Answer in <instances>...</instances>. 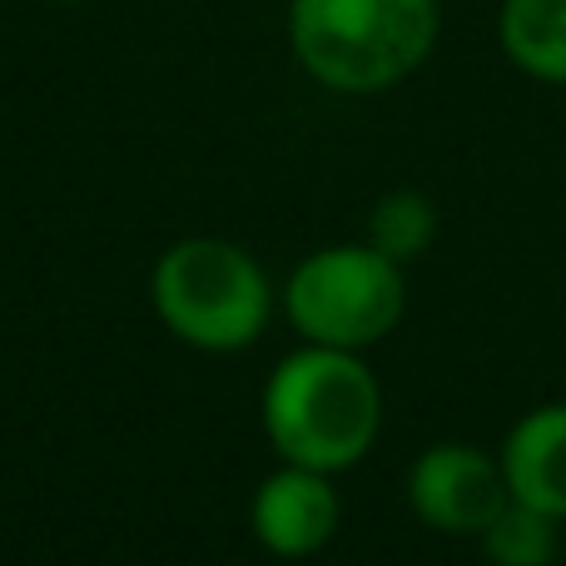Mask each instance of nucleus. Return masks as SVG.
<instances>
[{"label":"nucleus","instance_id":"obj_1","mask_svg":"<svg viewBox=\"0 0 566 566\" xmlns=\"http://www.w3.org/2000/svg\"><path fill=\"white\" fill-rule=\"evenodd\" d=\"M264 432L283 462L318 472H348L382 432V388L363 353L303 343L264 382Z\"/></svg>","mask_w":566,"mask_h":566},{"label":"nucleus","instance_id":"obj_2","mask_svg":"<svg viewBox=\"0 0 566 566\" xmlns=\"http://www.w3.org/2000/svg\"><path fill=\"white\" fill-rule=\"evenodd\" d=\"M442 35V0H289V50L333 95H382L412 80Z\"/></svg>","mask_w":566,"mask_h":566},{"label":"nucleus","instance_id":"obj_3","mask_svg":"<svg viewBox=\"0 0 566 566\" xmlns=\"http://www.w3.org/2000/svg\"><path fill=\"white\" fill-rule=\"evenodd\" d=\"M155 313L179 343L199 353H244L274 318V283L249 249L229 239H179L149 279Z\"/></svg>","mask_w":566,"mask_h":566},{"label":"nucleus","instance_id":"obj_4","mask_svg":"<svg viewBox=\"0 0 566 566\" xmlns=\"http://www.w3.org/2000/svg\"><path fill=\"white\" fill-rule=\"evenodd\" d=\"M402 308H408L402 264L378 254L368 239L313 249L283 283V313L293 333L323 348H373L402 323Z\"/></svg>","mask_w":566,"mask_h":566},{"label":"nucleus","instance_id":"obj_5","mask_svg":"<svg viewBox=\"0 0 566 566\" xmlns=\"http://www.w3.org/2000/svg\"><path fill=\"white\" fill-rule=\"evenodd\" d=\"M512 502L502 458L478 442H432L408 468V507L422 527L478 537Z\"/></svg>","mask_w":566,"mask_h":566},{"label":"nucleus","instance_id":"obj_6","mask_svg":"<svg viewBox=\"0 0 566 566\" xmlns=\"http://www.w3.org/2000/svg\"><path fill=\"white\" fill-rule=\"evenodd\" d=\"M343 502L338 488H333V472L298 468V462L274 468L254 488V502H249V527H254L259 547L283 562L318 557L333 542Z\"/></svg>","mask_w":566,"mask_h":566},{"label":"nucleus","instance_id":"obj_7","mask_svg":"<svg viewBox=\"0 0 566 566\" xmlns=\"http://www.w3.org/2000/svg\"><path fill=\"white\" fill-rule=\"evenodd\" d=\"M502 472L517 502L566 522V402L522 412L502 438Z\"/></svg>","mask_w":566,"mask_h":566},{"label":"nucleus","instance_id":"obj_8","mask_svg":"<svg viewBox=\"0 0 566 566\" xmlns=\"http://www.w3.org/2000/svg\"><path fill=\"white\" fill-rule=\"evenodd\" d=\"M497 45L537 85H566V0H502Z\"/></svg>","mask_w":566,"mask_h":566},{"label":"nucleus","instance_id":"obj_9","mask_svg":"<svg viewBox=\"0 0 566 566\" xmlns=\"http://www.w3.org/2000/svg\"><path fill=\"white\" fill-rule=\"evenodd\" d=\"M557 517L527 507V502L512 497L488 527L478 532L482 557L492 566H552L557 562Z\"/></svg>","mask_w":566,"mask_h":566},{"label":"nucleus","instance_id":"obj_10","mask_svg":"<svg viewBox=\"0 0 566 566\" xmlns=\"http://www.w3.org/2000/svg\"><path fill=\"white\" fill-rule=\"evenodd\" d=\"M432 239H438V209H432L428 195H418V189H392V195H382L378 205H373L368 244L378 249V254H388L392 264L422 259L432 249Z\"/></svg>","mask_w":566,"mask_h":566},{"label":"nucleus","instance_id":"obj_11","mask_svg":"<svg viewBox=\"0 0 566 566\" xmlns=\"http://www.w3.org/2000/svg\"><path fill=\"white\" fill-rule=\"evenodd\" d=\"M60 6H80V0H60Z\"/></svg>","mask_w":566,"mask_h":566}]
</instances>
